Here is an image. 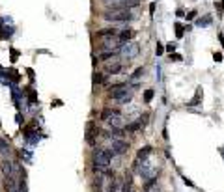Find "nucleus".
Returning a JSON list of instances; mask_svg holds the SVG:
<instances>
[{"instance_id": "obj_26", "label": "nucleus", "mask_w": 224, "mask_h": 192, "mask_svg": "<svg viewBox=\"0 0 224 192\" xmlns=\"http://www.w3.org/2000/svg\"><path fill=\"white\" fill-rule=\"evenodd\" d=\"M213 60H215V62H222V54H221V52H215V54H213Z\"/></svg>"}, {"instance_id": "obj_2", "label": "nucleus", "mask_w": 224, "mask_h": 192, "mask_svg": "<svg viewBox=\"0 0 224 192\" xmlns=\"http://www.w3.org/2000/svg\"><path fill=\"white\" fill-rule=\"evenodd\" d=\"M108 97L110 99H116V101H120V103H127V101H131V97H133V91L127 88V84H114V86H110L108 88Z\"/></svg>"}, {"instance_id": "obj_7", "label": "nucleus", "mask_w": 224, "mask_h": 192, "mask_svg": "<svg viewBox=\"0 0 224 192\" xmlns=\"http://www.w3.org/2000/svg\"><path fill=\"white\" fill-rule=\"evenodd\" d=\"M127 148H129V144L125 140H122V138H110L108 136V149L107 151L110 155H123L127 151Z\"/></svg>"}, {"instance_id": "obj_6", "label": "nucleus", "mask_w": 224, "mask_h": 192, "mask_svg": "<svg viewBox=\"0 0 224 192\" xmlns=\"http://www.w3.org/2000/svg\"><path fill=\"white\" fill-rule=\"evenodd\" d=\"M138 52H140V45L136 41H125L120 47V56L125 58V60H131V58L138 56Z\"/></svg>"}, {"instance_id": "obj_11", "label": "nucleus", "mask_w": 224, "mask_h": 192, "mask_svg": "<svg viewBox=\"0 0 224 192\" xmlns=\"http://www.w3.org/2000/svg\"><path fill=\"white\" fill-rule=\"evenodd\" d=\"M99 134V129L93 125V123H88V127H86V142L90 144V146H93L95 144V136Z\"/></svg>"}, {"instance_id": "obj_1", "label": "nucleus", "mask_w": 224, "mask_h": 192, "mask_svg": "<svg viewBox=\"0 0 224 192\" xmlns=\"http://www.w3.org/2000/svg\"><path fill=\"white\" fill-rule=\"evenodd\" d=\"M103 19L108 22H129L135 19V15L129 9H107L103 13Z\"/></svg>"}, {"instance_id": "obj_9", "label": "nucleus", "mask_w": 224, "mask_h": 192, "mask_svg": "<svg viewBox=\"0 0 224 192\" xmlns=\"http://www.w3.org/2000/svg\"><path fill=\"white\" fill-rule=\"evenodd\" d=\"M140 4V0H107L105 6L108 9H131L136 7Z\"/></svg>"}, {"instance_id": "obj_13", "label": "nucleus", "mask_w": 224, "mask_h": 192, "mask_svg": "<svg viewBox=\"0 0 224 192\" xmlns=\"http://www.w3.org/2000/svg\"><path fill=\"white\" fill-rule=\"evenodd\" d=\"M151 151H153V149H151L150 146H144V148H142V149L138 151V155H136V159H138V161H144V159H148V157L151 155Z\"/></svg>"}, {"instance_id": "obj_25", "label": "nucleus", "mask_w": 224, "mask_h": 192, "mask_svg": "<svg viewBox=\"0 0 224 192\" xmlns=\"http://www.w3.org/2000/svg\"><path fill=\"white\" fill-rule=\"evenodd\" d=\"M194 17H196V11H194V9H191V11L187 13V21H193Z\"/></svg>"}, {"instance_id": "obj_27", "label": "nucleus", "mask_w": 224, "mask_h": 192, "mask_svg": "<svg viewBox=\"0 0 224 192\" xmlns=\"http://www.w3.org/2000/svg\"><path fill=\"white\" fill-rule=\"evenodd\" d=\"M170 58H172V60H176V62H181V56H179V54H176V52H172V54H170Z\"/></svg>"}, {"instance_id": "obj_28", "label": "nucleus", "mask_w": 224, "mask_h": 192, "mask_svg": "<svg viewBox=\"0 0 224 192\" xmlns=\"http://www.w3.org/2000/svg\"><path fill=\"white\" fill-rule=\"evenodd\" d=\"M153 13H155V2L150 4V15H153Z\"/></svg>"}, {"instance_id": "obj_21", "label": "nucleus", "mask_w": 224, "mask_h": 192, "mask_svg": "<svg viewBox=\"0 0 224 192\" xmlns=\"http://www.w3.org/2000/svg\"><path fill=\"white\" fill-rule=\"evenodd\" d=\"M93 82H97V84L105 82V75H101V73H95V75H93Z\"/></svg>"}, {"instance_id": "obj_10", "label": "nucleus", "mask_w": 224, "mask_h": 192, "mask_svg": "<svg viewBox=\"0 0 224 192\" xmlns=\"http://www.w3.org/2000/svg\"><path fill=\"white\" fill-rule=\"evenodd\" d=\"M0 168H2L4 177H15V172L19 170V166H17V164H13V162H11V161H7V159H4V161H2Z\"/></svg>"}, {"instance_id": "obj_5", "label": "nucleus", "mask_w": 224, "mask_h": 192, "mask_svg": "<svg viewBox=\"0 0 224 192\" xmlns=\"http://www.w3.org/2000/svg\"><path fill=\"white\" fill-rule=\"evenodd\" d=\"M159 172H161V166H159L157 162H153L150 157L142 161V166H140V176H142V177H146V179H153Z\"/></svg>"}, {"instance_id": "obj_3", "label": "nucleus", "mask_w": 224, "mask_h": 192, "mask_svg": "<svg viewBox=\"0 0 224 192\" xmlns=\"http://www.w3.org/2000/svg\"><path fill=\"white\" fill-rule=\"evenodd\" d=\"M110 153L107 149H101V148H95L93 149V164L97 168V172H107L110 168Z\"/></svg>"}, {"instance_id": "obj_14", "label": "nucleus", "mask_w": 224, "mask_h": 192, "mask_svg": "<svg viewBox=\"0 0 224 192\" xmlns=\"http://www.w3.org/2000/svg\"><path fill=\"white\" fill-rule=\"evenodd\" d=\"M9 144H7V140H4V138H0V155H4V157H9Z\"/></svg>"}, {"instance_id": "obj_20", "label": "nucleus", "mask_w": 224, "mask_h": 192, "mask_svg": "<svg viewBox=\"0 0 224 192\" xmlns=\"http://www.w3.org/2000/svg\"><path fill=\"white\" fill-rule=\"evenodd\" d=\"M107 69H108L110 73H118V71L122 69V65H120V63H110V65H107Z\"/></svg>"}, {"instance_id": "obj_18", "label": "nucleus", "mask_w": 224, "mask_h": 192, "mask_svg": "<svg viewBox=\"0 0 224 192\" xmlns=\"http://www.w3.org/2000/svg\"><path fill=\"white\" fill-rule=\"evenodd\" d=\"M153 95H155V91H153V90H146V91H144V101H146V103H151Z\"/></svg>"}, {"instance_id": "obj_24", "label": "nucleus", "mask_w": 224, "mask_h": 192, "mask_svg": "<svg viewBox=\"0 0 224 192\" xmlns=\"http://www.w3.org/2000/svg\"><path fill=\"white\" fill-rule=\"evenodd\" d=\"M155 52H157V56H161V54L164 52V47H163L161 43H157V47H155Z\"/></svg>"}, {"instance_id": "obj_15", "label": "nucleus", "mask_w": 224, "mask_h": 192, "mask_svg": "<svg viewBox=\"0 0 224 192\" xmlns=\"http://www.w3.org/2000/svg\"><path fill=\"white\" fill-rule=\"evenodd\" d=\"M135 37V30H123V32H120V39L125 43V41H129V39H133Z\"/></svg>"}, {"instance_id": "obj_4", "label": "nucleus", "mask_w": 224, "mask_h": 192, "mask_svg": "<svg viewBox=\"0 0 224 192\" xmlns=\"http://www.w3.org/2000/svg\"><path fill=\"white\" fill-rule=\"evenodd\" d=\"M101 119L107 121L110 127H116V129H122V125H123V116L116 108H105L101 112Z\"/></svg>"}, {"instance_id": "obj_17", "label": "nucleus", "mask_w": 224, "mask_h": 192, "mask_svg": "<svg viewBox=\"0 0 224 192\" xmlns=\"http://www.w3.org/2000/svg\"><path fill=\"white\" fill-rule=\"evenodd\" d=\"M183 34H185V26H183L181 22H176V35H178V37H183Z\"/></svg>"}, {"instance_id": "obj_29", "label": "nucleus", "mask_w": 224, "mask_h": 192, "mask_svg": "<svg viewBox=\"0 0 224 192\" xmlns=\"http://www.w3.org/2000/svg\"><path fill=\"white\" fill-rule=\"evenodd\" d=\"M219 151H221V155H222V159H224V148L222 149H219Z\"/></svg>"}, {"instance_id": "obj_8", "label": "nucleus", "mask_w": 224, "mask_h": 192, "mask_svg": "<svg viewBox=\"0 0 224 192\" xmlns=\"http://www.w3.org/2000/svg\"><path fill=\"white\" fill-rule=\"evenodd\" d=\"M123 45V41L120 39V35H112V37H105L101 39V50H107V52H120V47Z\"/></svg>"}, {"instance_id": "obj_16", "label": "nucleus", "mask_w": 224, "mask_h": 192, "mask_svg": "<svg viewBox=\"0 0 224 192\" xmlns=\"http://www.w3.org/2000/svg\"><path fill=\"white\" fill-rule=\"evenodd\" d=\"M209 24H211V17H209V15H206L204 19H198V21H196V26H209Z\"/></svg>"}, {"instance_id": "obj_12", "label": "nucleus", "mask_w": 224, "mask_h": 192, "mask_svg": "<svg viewBox=\"0 0 224 192\" xmlns=\"http://www.w3.org/2000/svg\"><path fill=\"white\" fill-rule=\"evenodd\" d=\"M95 35H97L99 39H105V37H112V35H120V34H118L116 28H103V30H99Z\"/></svg>"}, {"instance_id": "obj_23", "label": "nucleus", "mask_w": 224, "mask_h": 192, "mask_svg": "<svg viewBox=\"0 0 224 192\" xmlns=\"http://www.w3.org/2000/svg\"><path fill=\"white\" fill-rule=\"evenodd\" d=\"M176 47H178L176 43H168V45H166V50H168V52L172 54V52H176Z\"/></svg>"}, {"instance_id": "obj_19", "label": "nucleus", "mask_w": 224, "mask_h": 192, "mask_svg": "<svg viewBox=\"0 0 224 192\" xmlns=\"http://www.w3.org/2000/svg\"><path fill=\"white\" fill-rule=\"evenodd\" d=\"M142 75H144V69H142V67H138V69H135V73L131 75V78H133V80H138Z\"/></svg>"}, {"instance_id": "obj_22", "label": "nucleus", "mask_w": 224, "mask_h": 192, "mask_svg": "<svg viewBox=\"0 0 224 192\" xmlns=\"http://www.w3.org/2000/svg\"><path fill=\"white\" fill-rule=\"evenodd\" d=\"M114 54H116V50H112V52H103V54H101L99 58H101V60H110V58H112Z\"/></svg>"}]
</instances>
